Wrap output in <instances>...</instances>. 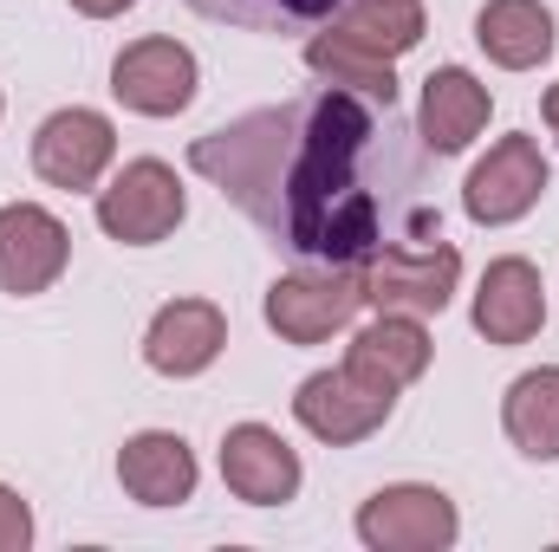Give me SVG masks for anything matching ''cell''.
Here are the masks:
<instances>
[{
	"instance_id": "1",
	"label": "cell",
	"mask_w": 559,
	"mask_h": 552,
	"mask_svg": "<svg viewBox=\"0 0 559 552\" xmlns=\"http://www.w3.org/2000/svg\"><path fill=\"white\" fill-rule=\"evenodd\" d=\"M429 156L397 105L338 85L293 92L189 143V169L299 267H365L384 248L436 241Z\"/></svg>"
},
{
	"instance_id": "2",
	"label": "cell",
	"mask_w": 559,
	"mask_h": 552,
	"mask_svg": "<svg viewBox=\"0 0 559 552\" xmlns=\"http://www.w3.org/2000/svg\"><path fill=\"white\" fill-rule=\"evenodd\" d=\"M455 279H462V254L442 235L436 241H411V248H384V254H371L358 267L365 305L404 312V319H436L455 299Z\"/></svg>"
},
{
	"instance_id": "3",
	"label": "cell",
	"mask_w": 559,
	"mask_h": 552,
	"mask_svg": "<svg viewBox=\"0 0 559 552\" xmlns=\"http://www.w3.org/2000/svg\"><path fill=\"white\" fill-rule=\"evenodd\" d=\"M189 215V195L176 182L169 163L156 156H138L118 169L111 189H98V228L124 248H156L163 235H176V221Z\"/></svg>"
},
{
	"instance_id": "4",
	"label": "cell",
	"mask_w": 559,
	"mask_h": 552,
	"mask_svg": "<svg viewBox=\"0 0 559 552\" xmlns=\"http://www.w3.org/2000/svg\"><path fill=\"white\" fill-rule=\"evenodd\" d=\"M358 305H365L358 267H306L267 286V325L286 345H325L358 319Z\"/></svg>"
},
{
	"instance_id": "5",
	"label": "cell",
	"mask_w": 559,
	"mask_h": 552,
	"mask_svg": "<svg viewBox=\"0 0 559 552\" xmlns=\"http://www.w3.org/2000/svg\"><path fill=\"white\" fill-rule=\"evenodd\" d=\"M455 533H462L455 501L442 488H423V481L378 488L358 507V540L371 552H442V547H455Z\"/></svg>"
},
{
	"instance_id": "6",
	"label": "cell",
	"mask_w": 559,
	"mask_h": 552,
	"mask_svg": "<svg viewBox=\"0 0 559 552\" xmlns=\"http://www.w3.org/2000/svg\"><path fill=\"white\" fill-rule=\"evenodd\" d=\"M540 195H547V156H540L534 137H501L475 169H468V182H462V208H468V221H481V228L521 221Z\"/></svg>"
},
{
	"instance_id": "7",
	"label": "cell",
	"mask_w": 559,
	"mask_h": 552,
	"mask_svg": "<svg viewBox=\"0 0 559 552\" xmlns=\"http://www.w3.org/2000/svg\"><path fill=\"white\" fill-rule=\"evenodd\" d=\"M391 410H397V397H391V391H371V384H365V377H352L345 364H338V371L306 377V384H299V397H293L299 429H306V435H319V442H332V448H352V442L378 435V429L391 422Z\"/></svg>"
},
{
	"instance_id": "8",
	"label": "cell",
	"mask_w": 559,
	"mask_h": 552,
	"mask_svg": "<svg viewBox=\"0 0 559 552\" xmlns=\"http://www.w3.org/2000/svg\"><path fill=\"white\" fill-rule=\"evenodd\" d=\"M66 261H72V235L52 208H39V202L0 208V292L33 299L66 274Z\"/></svg>"
},
{
	"instance_id": "9",
	"label": "cell",
	"mask_w": 559,
	"mask_h": 552,
	"mask_svg": "<svg viewBox=\"0 0 559 552\" xmlns=\"http://www.w3.org/2000/svg\"><path fill=\"white\" fill-rule=\"evenodd\" d=\"M111 98L138 118H176L195 105V52L176 39H138L111 65Z\"/></svg>"
},
{
	"instance_id": "10",
	"label": "cell",
	"mask_w": 559,
	"mask_h": 552,
	"mask_svg": "<svg viewBox=\"0 0 559 552\" xmlns=\"http://www.w3.org/2000/svg\"><path fill=\"white\" fill-rule=\"evenodd\" d=\"M111 156H118L111 118L105 111H85V105L52 111L39 124V137H33V169L52 189H98V176L111 169Z\"/></svg>"
},
{
	"instance_id": "11",
	"label": "cell",
	"mask_w": 559,
	"mask_h": 552,
	"mask_svg": "<svg viewBox=\"0 0 559 552\" xmlns=\"http://www.w3.org/2000/svg\"><path fill=\"white\" fill-rule=\"evenodd\" d=\"M228 345V319L215 299H169L143 332V364L163 377H202Z\"/></svg>"
},
{
	"instance_id": "12",
	"label": "cell",
	"mask_w": 559,
	"mask_h": 552,
	"mask_svg": "<svg viewBox=\"0 0 559 552\" xmlns=\"http://www.w3.org/2000/svg\"><path fill=\"white\" fill-rule=\"evenodd\" d=\"M222 481L248 507H280V501L299 494V455L267 422H235L222 435Z\"/></svg>"
},
{
	"instance_id": "13",
	"label": "cell",
	"mask_w": 559,
	"mask_h": 552,
	"mask_svg": "<svg viewBox=\"0 0 559 552\" xmlns=\"http://www.w3.org/2000/svg\"><path fill=\"white\" fill-rule=\"evenodd\" d=\"M547 325V286H540V267L508 254L481 274V292H475V332L488 345H527L534 332Z\"/></svg>"
},
{
	"instance_id": "14",
	"label": "cell",
	"mask_w": 559,
	"mask_h": 552,
	"mask_svg": "<svg viewBox=\"0 0 559 552\" xmlns=\"http://www.w3.org/2000/svg\"><path fill=\"white\" fill-rule=\"evenodd\" d=\"M195 448L176 429H143L118 448V481L138 507H182L195 494Z\"/></svg>"
},
{
	"instance_id": "15",
	"label": "cell",
	"mask_w": 559,
	"mask_h": 552,
	"mask_svg": "<svg viewBox=\"0 0 559 552\" xmlns=\"http://www.w3.org/2000/svg\"><path fill=\"white\" fill-rule=\"evenodd\" d=\"M345 371L352 377H365L371 391H411L423 371H429V332H423V319H404V312H378L358 338H352V351H345Z\"/></svg>"
},
{
	"instance_id": "16",
	"label": "cell",
	"mask_w": 559,
	"mask_h": 552,
	"mask_svg": "<svg viewBox=\"0 0 559 552\" xmlns=\"http://www.w3.org/2000/svg\"><path fill=\"white\" fill-rule=\"evenodd\" d=\"M488 111H495L488 85H481L475 72H462V65H442V72H429V79H423L417 131H423V143H429L436 156H462L468 143L481 137Z\"/></svg>"
},
{
	"instance_id": "17",
	"label": "cell",
	"mask_w": 559,
	"mask_h": 552,
	"mask_svg": "<svg viewBox=\"0 0 559 552\" xmlns=\"http://www.w3.org/2000/svg\"><path fill=\"white\" fill-rule=\"evenodd\" d=\"M475 39L495 65L508 72H534L554 59V13L540 0H488L475 13Z\"/></svg>"
},
{
	"instance_id": "18",
	"label": "cell",
	"mask_w": 559,
	"mask_h": 552,
	"mask_svg": "<svg viewBox=\"0 0 559 552\" xmlns=\"http://www.w3.org/2000/svg\"><path fill=\"white\" fill-rule=\"evenodd\" d=\"M501 429H508V442L521 455L559 461V364H540V371H527V377L508 384Z\"/></svg>"
},
{
	"instance_id": "19",
	"label": "cell",
	"mask_w": 559,
	"mask_h": 552,
	"mask_svg": "<svg viewBox=\"0 0 559 552\" xmlns=\"http://www.w3.org/2000/svg\"><path fill=\"white\" fill-rule=\"evenodd\" d=\"M306 65H312L325 85H338V92H358V98H371V105H397V72H391V59H378V52L338 39L332 26L306 46Z\"/></svg>"
},
{
	"instance_id": "20",
	"label": "cell",
	"mask_w": 559,
	"mask_h": 552,
	"mask_svg": "<svg viewBox=\"0 0 559 552\" xmlns=\"http://www.w3.org/2000/svg\"><path fill=\"white\" fill-rule=\"evenodd\" d=\"M202 20L248 26V33H319L332 26L352 0H189Z\"/></svg>"
},
{
	"instance_id": "21",
	"label": "cell",
	"mask_w": 559,
	"mask_h": 552,
	"mask_svg": "<svg viewBox=\"0 0 559 552\" xmlns=\"http://www.w3.org/2000/svg\"><path fill=\"white\" fill-rule=\"evenodd\" d=\"M338 39L378 52V59H397L423 39V0H352L338 20H332Z\"/></svg>"
},
{
	"instance_id": "22",
	"label": "cell",
	"mask_w": 559,
	"mask_h": 552,
	"mask_svg": "<svg viewBox=\"0 0 559 552\" xmlns=\"http://www.w3.org/2000/svg\"><path fill=\"white\" fill-rule=\"evenodd\" d=\"M26 540H33V507L13 488H0V552H26Z\"/></svg>"
},
{
	"instance_id": "23",
	"label": "cell",
	"mask_w": 559,
	"mask_h": 552,
	"mask_svg": "<svg viewBox=\"0 0 559 552\" xmlns=\"http://www.w3.org/2000/svg\"><path fill=\"white\" fill-rule=\"evenodd\" d=\"M72 7H79L85 20H118V13H124V7H138V0H72Z\"/></svg>"
},
{
	"instance_id": "24",
	"label": "cell",
	"mask_w": 559,
	"mask_h": 552,
	"mask_svg": "<svg viewBox=\"0 0 559 552\" xmlns=\"http://www.w3.org/2000/svg\"><path fill=\"white\" fill-rule=\"evenodd\" d=\"M540 111H547V124H554V137H559V85H547V98H540Z\"/></svg>"
}]
</instances>
